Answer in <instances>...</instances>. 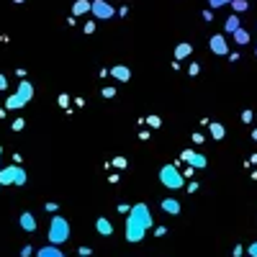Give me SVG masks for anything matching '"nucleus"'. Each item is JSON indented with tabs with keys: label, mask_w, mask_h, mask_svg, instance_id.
<instances>
[{
	"label": "nucleus",
	"mask_w": 257,
	"mask_h": 257,
	"mask_svg": "<svg viewBox=\"0 0 257 257\" xmlns=\"http://www.w3.org/2000/svg\"><path fill=\"white\" fill-rule=\"evenodd\" d=\"M155 226V219H152V211H149L147 203H134L132 211L126 213V229H123V237L126 242H142L144 234Z\"/></svg>",
	"instance_id": "f257e3e1"
},
{
	"label": "nucleus",
	"mask_w": 257,
	"mask_h": 257,
	"mask_svg": "<svg viewBox=\"0 0 257 257\" xmlns=\"http://www.w3.org/2000/svg\"><path fill=\"white\" fill-rule=\"evenodd\" d=\"M70 234H72V229H70V221L64 219V216H52V224H49V244H64L70 239Z\"/></svg>",
	"instance_id": "f03ea898"
},
{
	"label": "nucleus",
	"mask_w": 257,
	"mask_h": 257,
	"mask_svg": "<svg viewBox=\"0 0 257 257\" xmlns=\"http://www.w3.org/2000/svg\"><path fill=\"white\" fill-rule=\"evenodd\" d=\"M29 175L24 167L18 165H8V167H0V188H8V185H26Z\"/></svg>",
	"instance_id": "7ed1b4c3"
},
{
	"label": "nucleus",
	"mask_w": 257,
	"mask_h": 257,
	"mask_svg": "<svg viewBox=\"0 0 257 257\" xmlns=\"http://www.w3.org/2000/svg\"><path fill=\"white\" fill-rule=\"evenodd\" d=\"M160 183H162L167 190H180V188H185V175L180 173L175 165H162V170H160Z\"/></svg>",
	"instance_id": "20e7f679"
},
{
	"label": "nucleus",
	"mask_w": 257,
	"mask_h": 257,
	"mask_svg": "<svg viewBox=\"0 0 257 257\" xmlns=\"http://www.w3.org/2000/svg\"><path fill=\"white\" fill-rule=\"evenodd\" d=\"M90 13L95 18H100V21H108V18L116 16V8L108 3V0H93V3H90Z\"/></svg>",
	"instance_id": "39448f33"
},
{
	"label": "nucleus",
	"mask_w": 257,
	"mask_h": 257,
	"mask_svg": "<svg viewBox=\"0 0 257 257\" xmlns=\"http://www.w3.org/2000/svg\"><path fill=\"white\" fill-rule=\"evenodd\" d=\"M183 160H185L193 170H206V165H208L206 155H201V152H193V149H185V152H183Z\"/></svg>",
	"instance_id": "423d86ee"
},
{
	"label": "nucleus",
	"mask_w": 257,
	"mask_h": 257,
	"mask_svg": "<svg viewBox=\"0 0 257 257\" xmlns=\"http://www.w3.org/2000/svg\"><path fill=\"white\" fill-rule=\"evenodd\" d=\"M208 47H211L213 54H219V57H224L229 52V44H226V36L224 34H213L211 41H208Z\"/></svg>",
	"instance_id": "0eeeda50"
},
{
	"label": "nucleus",
	"mask_w": 257,
	"mask_h": 257,
	"mask_svg": "<svg viewBox=\"0 0 257 257\" xmlns=\"http://www.w3.org/2000/svg\"><path fill=\"white\" fill-rule=\"evenodd\" d=\"M16 95H18L21 100H24V105H26V103H31V98H34V85H31L29 80H21V82H18Z\"/></svg>",
	"instance_id": "6e6552de"
},
{
	"label": "nucleus",
	"mask_w": 257,
	"mask_h": 257,
	"mask_svg": "<svg viewBox=\"0 0 257 257\" xmlns=\"http://www.w3.org/2000/svg\"><path fill=\"white\" fill-rule=\"evenodd\" d=\"M18 224H21V229L24 231H36V219H34V213L31 211H24L18 216Z\"/></svg>",
	"instance_id": "1a4fd4ad"
},
{
	"label": "nucleus",
	"mask_w": 257,
	"mask_h": 257,
	"mask_svg": "<svg viewBox=\"0 0 257 257\" xmlns=\"http://www.w3.org/2000/svg\"><path fill=\"white\" fill-rule=\"evenodd\" d=\"M162 211L165 213H170V216H178V213H180V201L178 198H162Z\"/></svg>",
	"instance_id": "9d476101"
},
{
	"label": "nucleus",
	"mask_w": 257,
	"mask_h": 257,
	"mask_svg": "<svg viewBox=\"0 0 257 257\" xmlns=\"http://www.w3.org/2000/svg\"><path fill=\"white\" fill-rule=\"evenodd\" d=\"M111 75H113L118 82H128V80H132V70H128L126 64H116V67L111 70Z\"/></svg>",
	"instance_id": "9b49d317"
},
{
	"label": "nucleus",
	"mask_w": 257,
	"mask_h": 257,
	"mask_svg": "<svg viewBox=\"0 0 257 257\" xmlns=\"http://www.w3.org/2000/svg\"><path fill=\"white\" fill-rule=\"evenodd\" d=\"M36 257H64V252L57 247V244H47V247H41L36 252Z\"/></svg>",
	"instance_id": "f8f14e48"
},
{
	"label": "nucleus",
	"mask_w": 257,
	"mask_h": 257,
	"mask_svg": "<svg viewBox=\"0 0 257 257\" xmlns=\"http://www.w3.org/2000/svg\"><path fill=\"white\" fill-rule=\"evenodd\" d=\"M95 229L103 234V237H111V234H113V224H111L108 219H105V216H100V219L95 221Z\"/></svg>",
	"instance_id": "ddd939ff"
},
{
	"label": "nucleus",
	"mask_w": 257,
	"mask_h": 257,
	"mask_svg": "<svg viewBox=\"0 0 257 257\" xmlns=\"http://www.w3.org/2000/svg\"><path fill=\"white\" fill-rule=\"evenodd\" d=\"M21 108H24V100H21L16 93L8 95V100H6V111H21Z\"/></svg>",
	"instance_id": "4468645a"
},
{
	"label": "nucleus",
	"mask_w": 257,
	"mask_h": 257,
	"mask_svg": "<svg viewBox=\"0 0 257 257\" xmlns=\"http://www.w3.org/2000/svg\"><path fill=\"white\" fill-rule=\"evenodd\" d=\"M231 36H234V41H237V44H239V47H244V44H249V31H247V29H237V31H234Z\"/></svg>",
	"instance_id": "2eb2a0df"
},
{
	"label": "nucleus",
	"mask_w": 257,
	"mask_h": 257,
	"mask_svg": "<svg viewBox=\"0 0 257 257\" xmlns=\"http://www.w3.org/2000/svg\"><path fill=\"white\" fill-rule=\"evenodd\" d=\"M237 29H242V26H239V16H229L226 24H224V31H226V34H234Z\"/></svg>",
	"instance_id": "dca6fc26"
},
{
	"label": "nucleus",
	"mask_w": 257,
	"mask_h": 257,
	"mask_svg": "<svg viewBox=\"0 0 257 257\" xmlns=\"http://www.w3.org/2000/svg\"><path fill=\"white\" fill-rule=\"evenodd\" d=\"M90 11V0H77V3L72 6V16H82Z\"/></svg>",
	"instance_id": "f3484780"
},
{
	"label": "nucleus",
	"mask_w": 257,
	"mask_h": 257,
	"mask_svg": "<svg viewBox=\"0 0 257 257\" xmlns=\"http://www.w3.org/2000/svg\"><path fill=\"white\" fill-rule=\"evenodd\" d=\"M190 52H193V47H190V44H178V47H175V62H180V59L190 57Z\"/></svg>",
	"instance_id": "a211bd4d"
},
{
	"label": "nucleus",
	"mask_w": 257,
	"mask_h": 257,
	"mask_svg": "<svg viewBox=\"0 0 257 257\" xmlns=\"http://www.w3.org/2000/svg\"><path fill=\"white\" fill-rule=\"evenodd\" d=\"M208 128H211V137H213V139H216V142H221V139L226 137V128H224L221 123H211Z\"/></svg>",
	"instance_id": "6ab92c4d"
},
{
	"label": "nucleus",
	"mask_w": 257,
	"mask_h": 257,
	"mask_svg": "<svg viewBox=\"0 0 257 257\" xmlns=\"http://www.w3.org/2000/svg\"><path fill=\"white\" fill-rule=\"evenodd\" d=\"M231 8L237 13H244V11H249V3L247 0H231Z\"/></svg>",
	"instance_id": "aec40b11"
},
{
	"label": "nucleus",
	"mask_w": 257,
	"mask_h": 257,
	"mask_svg": "<svg viewBox=\"0 0 257 257\" xmlns=\"http://www.w3.org/2000/svg\"><path fill=\"white\" fill-rule=\"evenodd\" d=\"M208 6H211V11H216V8H224V6H231V0H208Z\"/></svg>",
	"instance_id": "412c9836"
},
{
	"label": "nucleus",
	"mask_w": 257,
	"mask_h": 257,
	"mask_svg": "<svg viewBox=\"0 0 257 257\" xmlns=\"http://www.w3.org/2000/svg\"><path fill=\"white\" fill-rule=\"evenodd\" d=\"M24 126H26V123H24V118H16L11 128H13V132H24Z\"/></svg>",
	"instance_id": "4be33fe9"
},
{
	"label": "nucleus",
	"mask_w": 257,
	"mask_h": 257,
	"mask_svg": "<svg viewBox=\"0 0 257 257\" xmlns=\"http://www.w3.org/2000/svg\"><path fill=\"white\" fill-rule=\"evenodd\" d=\"M198 72H201V64H190V67H188V75L190 77H196Z\"/></svg>",
	"instance_id": "5701e85b"
},
{
	"label": "nucleus",
	"mask_w": 257,
	"mask_h": 257,
	"mask_svg": "<svg viewBox=\"0 0 257 257\" xmlns=\"http://www.w3.org/2000/svg\"><path fill=\"white\" fill-rule=\"evenodd\" d=\"M147 123H149V126H155V128H157V126H160L162 121H160V116H149V118H147Z\"/></svg>",
	"instance_id": "b1692460"
},
{
	"label": "nucleus",
	"mask_w": 257,
	"mask_h": 257,
	"mask_svg": "<svg viewBox=\"0 0 257 257\" xmlns=\"http://www.w3.org/2000/svg\"><path fill=\"white\" fill-rule=\"evenodd\" d=\"M77 254H80V257H90V254H93V249H90V247H80V249H77Z\"/></svg>",
	"instance_id": "393cba45"
},
{
	"label": "nucleus",
	"mask_w": 257,
	"mask_h": 257,
	"mask_svg": "<svg viewBox=\"0 0 257 257\" xmlns=\"http://www.w3.org/2000/svg\"><path fill=\"white\" fill-rule=\"evenodd\" d=\"M59 105H62V108H67V105H70V95H59Z\"/></svg>",
	"instance_id": "a878e982"
},
{
	"label": "nucleus",
	"mask_w": 257,
	"mask_h": 257,
	"mask_svg": "<svg viewBox=\"0 0 257 257\" xmlns=\"http://www.w3.org/2000/svg\"><path fill=\"white\" fill-rule=\"evenodd\" d=\"M85 34H93L95 31V21H88V24H85V29H82Z\"/></svg>",
	"instance_id": "bb28decb"
},
{
	"label": "nucleus",
	"mask_w": 257,
	"mask_h": 257,
	"mask_svg": "<svg viewBox=\"0 0 257 257\" xmlns=\"http://www.w3.org/2000/svg\"><path fill=\"white\" fill-rule=\"evenodd\" d=\"M247 254H249V257H257V242H252V244L247 247Z\"/></svg>",
	"instance_id": "cd10ccee"
},
{
	"label": "nucleus",
	"mask_w": 257,
	"mask_h": 257,
	"mask_svg": "<svg viewBox=\"0 0 257 257\" xmlns=\"http://www.w3.org/2000/svg\"><path fill=\"white\" fill-rule=\"evenodd\" d=\"M116 95V88H103V98H113Z\"/></svg>",
	"instance_id": "c85d7f7f"
},
{
	"label": "nucleus",
	"mask_w": 257,
	"mask_h": 257,
	"mask_svg": "<svg viewBox=\"0 0 257 257\" xmlns=\"http://www.w3.org/2000/svg\"><path fill=\"white\" fill-rule=\"evenodd\" d=\"M113 167H126V160H123V157H116V160H113Z\"/></svg>",
	"instance_id": "c756f323"
},
{
	"label": "nucleus",
	"mask_w": 257,
	"mask_h": 257,
	"mask_svg": "<svg viewBox=\"0 0 257 257\" xmlns=\"http://www.w3.org/2000/svg\"><path fill=\"white\" fill-rule=\"evenodd\" d=\"M6 88H8V77L0 75V90H6Z\"/></svg>",
	"instance_id": "7c9ffc66"
},
{
	"label": "nucleus",
	"mask_w": 257,
	"mask_h": 257,
	"mask_svg": "<svg viewBox=\"0 0 257 257\" xmlns=\"http://www.w3.org/2000/svg\"><path fill=\"white\" fill-rule=\"evenodd\" d=\"M234 257H242L244 254V249H242V244H237V247H234V252H231Z\"/></svg>",
	"instance_id": "2f4dec72"
},
{
	"label": "nucleus",
	"mask_w": 257,
	"mask_h": 257,
	"mask_svg": "<svg viewBox=\"0 0 257 257\" xmlns=\"http://www.w3.org/2000/svg\"><path fill=\"white\" fill-rule=\"evenodd\" d=\"M155 234H157V237H165V234H167V226H157Z\"/></svg>",
	"instance_id": "473e14b6"
},
{
	"label": "nucleus",
	"mask_w": 257,
	"mask_h": 257,
	"mask_svg": "<svg viewBox=\"0 0 257 257\" xmlns=\"http://www.w3.org/2000/svg\"><path fill=\"white\" fill-rule=\"evenodd\" d=\"M242 121L249 123V121H252V111H244V113H242Z\"/></svg>",
	"instance_id": "72a5a7b5"
},
{
	"label": "nucleus",
	"mask_w": 257,
	"mask_h": 257,
	"mask_svg": "<svg viewBox=\"0 0 257 257\" xmlns=\"http://www.w3.org/2000/svg\"><path fill=\"white\" fill-rule=\"evenodd\" d=\"M31 252H34V249H31V247H29V244H26V247H24V249H21V257H29V254H31Z\"/></svg>",
	"instance_id": "f704fd0d"
},
{
	"label": "nucleus",
	"mask_w": 257,
	"mask_h": 257,
	"mask_svg": "<svg viewBox=\"0 0 257 257\" xmlns=\"http://www.w3.org/2000/svg\"><path fill=\"white\" fill-rule=\"evenodd\" d=\"M128 211H132V206H126V203L118 206V213H128Z\"/></svg>",
	"instance_id": "c9c22d12"
},
{
	"label": "nucleus",
	"mask_w": 257,
	"mask_h": 257,
	"mask_svg": "<svg viewBox=\"0 0 257 257\" xmlns=\"http://www.w3.org/2000/svg\"><path fill=\"white\" fill-rule=\"evenodd\" d=\"M44 208H47V211H52V213H54V211H57V203H54V201H49V203H47V206H44Z\"/></svg>",
	"instance_id": "e433bc0d"
},
{
	"label": "nucleus",
	"mask_w": 257,
	"mask_h": 257,
	"mask_svg": "<svg viewBox=\"0 0 257 257\" xmlns=\"http://www.w3.org/2000/svg\"><path fill=\"white\" fill-rule=\"evenodd\" d=\"M252 139H254V142H257V126H254V132H252Z\"/></svg>",
	"instance_id": "4c0bfd02"
},
{
	"label": "nucleus",
	"mask_w": 257,
	"mask_h": 257,
	"mask_svg": "<svg viewBox=\"0 0 257 257\" xmlns=\"http://www.w3.org/2000/svg\"><path fill=\"white\" fill-rule=\"evenodd\" d=\"M252 162H254V165H257V155H252Z\"/></svg>",
	"instance_id": "58836bf2"
},
{
	"label": "nucleus",
	"mask_w": 257,
	"mask_h": 257,
	"mask_svg": "<svg viewBox=\"0 0 257 257\" xmlns=\"http://www.w3.org/2000/svg\"><path fill=\"white\" fill-rule=\"evenodd\" d=\"M13 3H24V0H13Z\"/></svg>",
	"instance_id": "ea45409f"
},
{
	"label": "nucleus",
	"mask_w": 257,
	"mask_h": 257,
	"mask_svg": "<svg viewBox=\"0 0 257 257\" xmlns=\"http://www.w3.org/2000/svg\"><path fill=\"white\" fill-rule=\"evenodd\" d=\"M0 157H3V147H0Z\"/></svg>",
	"instance_id": "a19ab883"
},
{
	"label": "nucleus",
	"mask_w": 257,
	"mask_h": 257,
	"mask_svg": "<svg viewBox=\"0 0 257 257\" xmlns=\"http://www.w3.org/2000/svg\"><path fill=\"white\" fill-rule=\"evenodd\" d=\"M254 54H257V49H254Z\"/></svg>",
	"instance_id": "79ce46f5"
}]
</instances>
